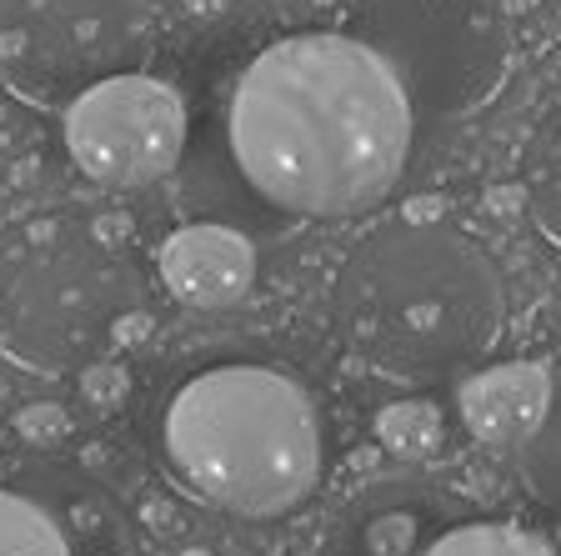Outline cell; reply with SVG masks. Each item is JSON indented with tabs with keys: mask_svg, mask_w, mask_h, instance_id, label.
<instances>
[{
	"mask_svg": "<svg viewBox=\"0 0 561 556\" xmlns=\"http://www.w3.org/2000/svg\"><path fill=\"white\" fill-rule=\"evenodd\" d=\"M226 136L271 206L351 216L401 181L416 111L362 35H286L241 70Z\"/></svg>",
	"mask_w": 561,
	"mask_h": 556,
	"instance_id": "6da1fadb",
	"label": "cell"
},
{
	"mask_svg": "<svg viewBox=\"0 0 561 556\" xmlns=\"http://www.w3.org/2000/svg\"><path fill=\"white\" fill-rule=\"evenodd\" d=\"M336 331L386 376H451L481 361L506 321L502 271L446 220H391L341 261Z\"/></svg>",
	"mask_w": 561,
	"mask_h": 556,
	"instance_id": "7a4b0ae2",
	"label": "cell"
},
{
	"mask_svg": "<svg viewBox=\"0 0 561 556\" xmlns=\"http://www.w3.org/2000/svg\"><path fill=\"white\" fill-rule=\"evenodd\" d=\"M161 456L186 497L271 522L316 491L327 446L316 401L296 376L231 361L175 386L161 417Z\"/></svg>",
	"mask_w": 561,
	"mask_h": 556,
	"instance_id": "3957f363",
	"label": "cell"
},
{
	"mask_svg": "<svg viewBox=\"0 0 561 556\" xmlns=\"http://www.w3.org/2000/svg\"><path fill=\"white\" fill-rule=\"evenodd\" d=\"M140 321V276L81 226H41L0 256V351L25 371L95 366Z\"/></svg>",
	"mask_w": 561,
	"mask_h": 556,
	"instance_id": "277c9868",
	"label": "cell"
},
{
	"mask_svg": "<svg viewBox=\"0 0 561 556\" xmlns=\"http://www.w3.org/2000/svg\"><path fill=\"white\" fill-rule=\"evenodd\" d=\"M356 35L381 50L426 121L481 111L512 70L502 0H356Z\"/></svg>",
	"mask_w": 561,
	"mask_h": 556,
	"instance_id": "5b68a950",
	"label": "cell"
},
{
	"mask_svg": "<svg viewBox=\"0 0 561 556\" xmlns=\"http://www.w3.org/2000/svg\"><path fill=\"white\" fill-rule=\"evenodd\" d=\"M146 41V0H21L0 25V70L31 101H70L85 86L130 70Z\"/></svg>",
	"mask_w": 561,
	"mask_h": 556,
	"instance_id": "8992f818",
	"label": "cell"
},
{
	"mask_svg": "<svg viewBox=\"0 0 561 556\" xmlns=\"http://www.w3.org/2000/svg\"><path fill=\"white\" fill-rule=\"evenodd\" d=\"M66 151L76 171L111 191L161 181L186 146V105L175 86L116 70L66 101Z\"/></svg>",
	"mask_w": 561,
	"mask_h": 556,
	"instance_id": "52a82bcc",
	"label": "cell"
},
{
	"mask_svg": "<svg viewBox=\"0 0 561 556\" xmlns=\"http://www.w3.org/2000/svg\"><path fill=\"white\" fill-rule=\"evenodd\" d=\"M0 556H136L121 501L76 466H35L0 487Z\"/></svg>",
	"mask_w": 561,
	"mask_h": 556,
	"instance_id": "ba28073f",
	"label": "cell"
},
{
	"mask_svg": "<svg viewBox=\"0 0 561 556\" xmlns=\"http://www.w3.org/2000/svg\"><path fill=\"white\" fill-rule=\"evenodd\" d=\"M156 261H161V286L196 311L241 302L256 281V246L216 220H196V226L171 231Z\"/></svg>",
	"mask_w": 561,
	"mask_h": 556,
	"instance_id": "9c48e42d",
	"label": "cell"
},
{
	"mask_svg": "<svg viewBox=\"0 0 561 556\" xmlns=\"http://www.w3.org/2000/svg\"><path fill=\"white\" fill-rule=\"evenodd\" d=\"M551 382L557 371L547 361H506V366L471 371L456 392V411L471 436L486 446H522L547 417Z\"/></svg>",
	"mask_w": 561,
	"mask_h": 556,
	"instance_id": "30bf717a",
	"label": "cell"
},
{
	"mask_svg": "<svg viewBox=\"0 0 561 556\" xmlns=\"http://www.w3.org/2000/svg\"><path fill=\"white\" fill-rule=\"evenodd\" d=\"M411 556H561V552L547 536L526 532L516 522H502V517H481V511H471L461 501Z\"/></svg>",
	"mask_w": 561,
	"mask_h": 556,
	"instance_id": "8fae6325",
	"label": "cell"
},
{
	"mask_svg": "<svg viewBox=\"0 0 561 556\" xmlns=\"http://www.w3.org/2000/svg\"><path fill=\"white\" fill-rule=\"evenodd\" d=\"M522 185H526V201H531L537 226L561 246V111L541 121V131L526 146Z\"/></svg>",
	"mask_w": 561,
	"mask_h": 556,
	"instance_id": "7c38bea8",
	"label": "cell"
},
{
	"mask_svg": "<svg viewBox=\"0 0 561 556\" xmlns=\"http://www.w3.org/2000/svg\"><path fill=\"white\" fill-rule=\"evenodd\" d=\"M516 452H522V472L531 481V491L541 501H551V507H561V371H557V382H551L547 417H541V427Z\"/></svg>",
	"mask_w": 561,
	"mask_h": 556,
	"instance_id": "4fadbf2b",
	"label": "cell"
},
{
	"mask_svg": "<svg viewBox=\"0 0 561 556\" xmlns=\"http://www.w3.org/2000/svg\"><path fill=\"white\" fill-rule=\"evenodd\" d=\"M376 436L397 456H432L446 436V421H442V411H436V401H397L381 411Z\"/></svg>",
	"mask_w": 561,
	"mask_h": 556,
	"instance_id": "5bb4252c",
	"label": "cell"
}]
</instances>
